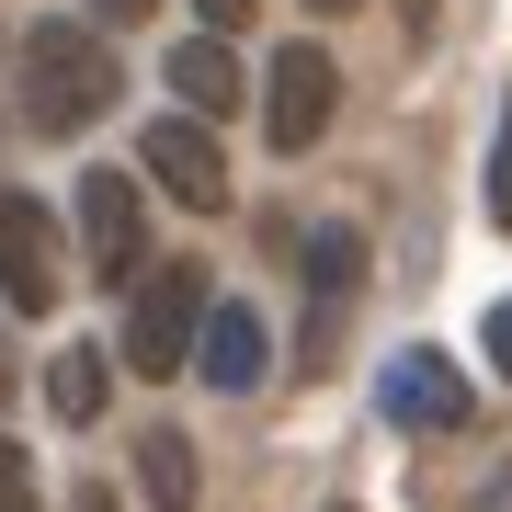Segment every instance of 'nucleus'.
<instances>
[{"instance_id":"20e7f679","label":"nucleus","mask_w":512,"mask_h":512,"mask_svg":"<svg viewBox=\"0 0 512 512\" xmlns=\"http://www.w3.org/2000/svg\"><path fill=\"white\" fill-rule=\"evenodd\" d=\"M137 171H148L171 205H194V217H217V205H228V148L205 137V114H160V126L137 137Z\"/></svg>"},{"instance_id":"9b49d317","label":"nucleus","mask_w":512,"mask_h":512,"mask_svg":"<svg viewBox=\"0 0 512 512\" xmlns=\"http://www.w3.org/2000/svg\"><path fill=\"white\" fill-rule=\"evenodd\" d=\"M103 387H114V365H103L92 342H80V353H57V365H46V410L80 433V421H103Z\"/></svg>"},{"instance_id":"f3484780","label":"nucleus","mask_w":512,"mask_h":512,"mask_svg":"<svg viewBox=\"0 0 512 512\" xmlns=\"http://www.w3.org/2000/svg\"><path fill=\"white\" fill-rule=\"evenodd\" d=\"M92 12H103V23H148L160 0H92Z\"/></svg>"},{"instance_id":"ddd939ff","label":"nucleus","mask_w":512,"mask_h":512,"mask_svg":"<svg viewBox=\"0 0 512 512\" xmlns=\"http://www.w3.org/2000/svg\"><path fill=\"white\" fill-rule=\"evenodd\" d=\"M0 512H46V490H35V456H23L12 433H0Z\"/></svg>"},{"instance_id":"6e6552de","label":"nucleus","mask_w":512,"mask_h":512,"mask_svg":"<svg viewBox=\"0 0 512 512\" xmlns=\"http://www.w3.org/2000/svg\"><path fill=\"white\" fill-rule=\"evenodd\" d=\"M194 376H205V387H228V399H239V387H262V376H274V319H262V308H239V296H217Z\"/></svg>"},{"instance_id":"6ab92c4d","label":"nucleus","mask_w":512,"mask_h":512,"mask_svg":"<svg viewBox=\"0 0 512 512\" xmlns=\"http://www.w3.org/2000/svg\"><path fill=\"white\" fill-rule=\"evenodd\" d=\"M308 12H342V0H308Z\"/></svg>"},{"instance_id":"0eeeda50","label":"nucleus","mask_w":512,"mask_h":512,"mask_svg":"<svg viewBox=\"0 0 512 512\" xmlns=\"http://www.w3.org/2000/svg\"><path fill=\"white\" fill-rule=\"evenodd\" d=\"M80 262H92L103 285L137 274V183L126 171H80Z\"/></svg>"},{"instance_id":"1a4fd4ad","label":"nucleus","mask_w":512,"mask_h":512,"mask_svg":"<svg viewBox=\"0 0 512 512\" xmlns=\"http://www.w3.org/2000/svg\"><path fill=\"white\" fill-rule=\"evenodd\" d=\"M171 103H183V114H205V126H217V114L239 103V57H228V35L171 46Z\"/></svg>"},{"instance_id":"dca6fc26","label":"nucleus","mask_w":512,"mask_h":512,"mask_svg":"<svg viewBox=\"0 0 512 512\" xmlns=\"http://www.w3.org/2000/svg\"><path fill=\"white\" fill-rule=\"evenodd\" d=\"M205 12V35H228V23H251V0H194Z\"/></svg>"},{"instance_id":"7ed1b4c3","label":"nucleus","mask_w":512,"mask_h":512,"mask_svg":"<svg viewBox=\"0 0 512 512\" xmlns=\"http://www.w3.org/2000/svg\"><path fill=\"white\" fill-rule=\"evenodd\" d=\"M330 103H342L330 46H274V69H262V137H274V148H319L330 137Z\"/></svg>"},{"instance_id":"2eb2a0df","label":"nucleus","mask_w":512,"mask_h":512,"mask_svg":"<svg viewBox=\"0 0 512 512\" xmlns=\"http://www.w3.org/2000/svg\"><path fill=\"white\" fill-rule=\"evenodd\" d=\"M490 365L512 376V296H501V308H490Z\"/></svg>"},{"instance_id":"aec40b11","label":"nucleus","mask_w":512,"mask_h":512,"mask_svg":"<svg viewBox=\"0 0 512 512\" xmlns=\"http://www.w3.org/2000/svg\"><path fill=\"white\" fill-rule=\"evenodd\" d=\"M330 512H353V501H330Z\"/></svg>"},{"instance_id":"39448f33","label":"nucleus","mask_w":512,"mask_h":512,"mask_svg":"<svg viewBox=\"0 0 512 512\" xmlns=\"http://www.w3.org/2000/svg\"><path fill=\"white\" fill-rule=\"evenodd\" d=\"M0 308L46 319L57 308V217L35 194H0Z\"/></svg>"},{"instance_id":"f257e3e1","label":"nucleus","mask_w":512,"mask_h":512,"mask_svg":"<svg viewBox=\"0 0 512 512\" xmlns=\"http://www.w3.org/2000/svg\"><path fill=\"white\" fill-rule=\"evenodd\" d=\"M12 57H23V114H35L46 137H80L92 114H114V46H92V35H80V12L35 23Z\"/></svg>"},{"instance_id":"f03ea898","label":"nucleus","mask_w":512,"mask_h":512,"mask_svg":"<svg viewBox=\"0 0 512 512\" xmlns=\"http://www.w3.org/2000/svg\"><path fill=\"white\" fill-rule=\"evenodd\" d=\"M205 319H217V285H205V262L137 274V308H126V365H137V376H183L194 353H205Z\"/></svg>"},{"instance_id":"423d86ee","label":"nucleus","mask_w":512,"mask_h":512,"mask_svg":"<svg viewBox=\"0 0 512 512\" xmlns=\"http://www.w3.org/2000/svg\"><path fill=\"white\" fill-rule=\"evenodd\" d=\"M376 410L399 421V433H456V421H467V376L444 365L433 342H410V353H387V376H376Z\"/></svg>"},{"instance_id":"9d476101","label":"nucleus","mask_w":512,"mask_h":512,"mask_svg":"<svg viewBox=\"0 0 512 512\" xmlns=\"http://www.w3.org/2000/svg\"><path fill=\"white\" fill-rule=\"evenodd\" d=\"M353 285H365V239H353L342 217H319V228H308V296H319V319L342 308Z\"/></svg>"},{"instance_id":"a211bd4d","label":"nucleus","mask_w":512,"mask_h":512,"mask_svg":"<svg viewBox=\"0 0 512 512\" xmlns=\"http://www.w3.org/2000/svg\"><path fill=\"white\" fill-rule=\"evenodd\" d=\"M80 512H114V501H103V490H80Z\"/></svg>"},{"instance_id":"f8f14e48","label":"nucleus","mask_w":512,"mask_h":512,"mask_svg":"<svg viewBox=\"0 0 512 512\" xmlns=\"http://www.w3.org/2000/svg\"><path fill=\"white\" fill-rule=\"evenodd\" d=\"M137 490H148V512H194V444L183 433H148L137 444Z\"/></svg>"},{"instance_id":"4468645a","label":"nucleus","mask_w":512,"mask_h":512,"mask_svg":"<svg viewBox=\"0 0 512 512\" xmlns=\"http://www.w3.org/2000/svg\"><path fill=\"white\" fill-rule=\"evenodd\" d=\"M490 217L512 228V103H501V137H490Z\"/></svg>"}]
</instances>
